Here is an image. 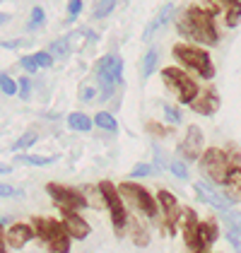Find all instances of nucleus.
I'll list each match as a JSON object with an SVG mask.
<instances>
[{
    "mask_svg": "<svg viewBox=\"0 0 241 253\" xmlns=\"http://www.w3.org/2000/svg\"><path fill=\"white\" fill-rule=\"evenodd\" d=\"M176 29L181 37L202 43V46H215L220 41L217 27H215V15L207 12L205 7H188L176 20Z\"/></svg>",
    "mask_w": 241,
    "mask_h": 253,
    "instance_id": "nucleus-1",
    "label": "nucleus"
},
{
    "mask_svg": "<svg viewBox=\"0 0 241 253\" xmlns=\"http://www.w3.org/2000/svg\"><path fill=\"white\" fill-rule=\"evenodd\" d=\"M174 58L179 60L183 68H191L196 70L202 80H212L215 78V68H212V60L207 56L205 48H196V46H188V43H176L171 48Z\"/></svg>",
    "mask_w": 241,
    "mask_h": 253,
    "instance_id": "nucleus-2",
    "label": "nucleus"
},
{
    "mask_svg": "<svg viewBox=\"0 0 241 253\" xmlns=\"http://www.w3.org/2000/svg\"><path fill=\"white\" fill-rule=\"evenodd\" d=\"M161 80L169 87V92L176 94V99L181 104H191L193 99L198 97V92H201L196 80L191 78L186 70H181V68H164L161 70Z\"/></svg>",
    "mask_w": 241,
    "mask_h": 253,
    "instance_id": "nucleus-3",
    "label": "nucleus"
},
{
    "mask_svg": "<svg viewBox=\"0 0 241 253\" xmlns=\"http://www.w3.org/2000/svg\"><path fill=\"white\" fill-rule=\"evenodd\" d=\"M229 169H232V164H229V157L224 150L220 147H210V150H205L201 155V171L210 181H215V183H224V178L229 174Z\"/></svg>",
    "mask_w": 241,
    "mask_h": 253,
    "instance_id": "nucleus-4",
    "label": "nucleus"
},
{
    "mask_svg": "<svg viewBox=\"0 0 241 253\" xmlns=\"http://www.w3.org/2000/svg\"><path fill=\"white\" fill-rule=\"evenodd\" d=\"M97 78H99V82L106 87L101 97L109 99L114 94V89L120 84V80H123V60H120L116 53L104 56V58L97 63Z\"/></svg>",
    "mask_w": 241,
    "mask_h": 253,
    "instance_id": "nucleus-5",
    "label": "nucleus"
},
{
    "mask_svg": "<svg viewBox=\"0 0 241 253\" xmlns=\"http://www.w3.org/2000/svg\"><path fill=\"white\" fill-rule=\"evenodd\" d=\"M119 195L123 200L133 203V205H135L142 214H147V217H157V212H160V203L147 193L140 183H120Z\"/></svg>",
    "mask_w": 241,
    "mask_h": 253,
    "instance_id": "nucleus-6",
    "label": "nucleus"
},
{
    "mask_svg": "<svg viewBox=\"0 0 241 253\" xmlns=\"http://www.w3.org/2000/svg\"><path fill=\"white\" fill-rule=\"evenodd\" d=\"M99 191L111 210V222H114V229L119 236H123V229L128 224V214H125V208H123V198L119 195V188L111 183V181H101L99 183Z\"/></svg>",
    "mask_w": 241,
    "mask_h": 253,
    "instance_id": "nucleus-7",
    "label": "nucleus"
},
{
    "mask_svg": "<svg viewBox=\"0 0 241 253\" xmlns=\"http://www.w3.org/2000/svg\"><path fill=\"white\" fill-rule=\"evenodd\" d=\"M46 191L53 198V203L58 205L60 210H80L87 205L84 195H80L78 191H70L65 186H58V183H46Z\"/></svg>",
    "mask_w": 241,
    "mask_h": 253,
    "instance_id": "nucleus-8",
    "label": "nucleus"
},
{
    "mask_svg": "<svg viewBox=\"0 0 241 253\" xmlns=\"http://www.w3.org/2000/svg\"><path fill=\"white\" fill-rule=\"evenodd\" d=\"M202 147H205V137H202V130L198 126H188V130H186V137H183V142H181L179 152L183 159H188V162H198L202 155Z\"/></svg>",
    "mask_w": 241,
    "mask_h": 253,
    "instance_id": "nucleus-9",
    "label": "nucleus"
},
{
    "mask_svg": "<svg viewBox=\"0 0 241 253\" xmlns=\"http://www.w3.org/2000/svg\"><path fill=\"white\" fill-rule=\"evenodd\" d=\"M196 193L201 198L202 203H207V205H212V208H217L220 212H227V210H232V200L227 198L224 193H220L212 183H207V181H198L196 183Z\"/></svg>",
    "mask_w": 241,
    "mask_h": 253,
    "instance_id": "nucleus-10",
    "label": "nucleus"
},
{
    "mask_svg": "<svg viewBox=\"0 0 241 253\" xmlns=\"http://www.w3.org/2000/svg\"><path fill=\"white\" fill-rule=\"evenodd\" d=\"M179 219H181V232H183L186 246H188L191 251H198V227H201V222H198L196 210L186 208V210H183V217H179Z\"/></svg>",
    "mask_w": 241,
    "mask_h": 253,
    "instance_id": "nucleus-11",
    "label": "nucleus"
},
{
    "mask_svg": "<svg viewBox=\"0 0 241 253\" xmlns=\"http://www.w3.org/2000/svg\"><path fill=\"white\" fill-rule=\"evenodd\" d=\"M157 203H160L161 210H164L166 229H169V234H174V232H176V224H179V217H181L179 200L169 193V191H160V193H157Z\"/></svg>",
    "mask_w": 241,
    "mask_h": 253,
    "instance_id": "nucleus-12",
    "label": "nucleus"
},
{
    "mask_svg": "<svg viewBox=\"0 0 241 253\" xmlns=\"http://www.w3.org/2000/svg\"><path fill=\"white\" fill-rule=\"evenodd\" d=\"M188 106H191L196 114H201V116H212V114L220 109V97H217V92H215L212 87H207V89L198 92V97L193 99Z\"/></svg>",
    "mask_w": 241,
    "mask_h": 253,
    "instance_id": "nucleus-13",
    "label": "nucleus"
},
{
    "mask_svg": "<svg viewBox=\"0 0 241 253\" xmlns=\"http://www.w3.org/2000/svg\"><path fill=\"white\" fill-rule=\"evenodd\" d=\"M63 227H65V232L70 234V239H84L92 232V227L75 210H63Z\"/></svg>",
    "mask_w": 241,
    "mask_h": 253,
    "instance_id": "nucleus-14",
    "label": "nucleus"
},
{
    "mask_svg": "<svg viewBox=\"0 0 241 253\" xmlns=\"http://www.w3.org/2000/svg\"><path fill=\"white\" fill-rule=\"evenodd\" d=\"M224 214V224H227V239L234 246V251H241V212L239 210H227Z\"/></svg>",
    "mask_w": 241,
    "mask_h": 253,
    "instance_id": "nucleus-15",
    "label": "nucleus"
},
{
    "mask_svg": "<svg viewBox=\"0 0 241 253\" xmlns=\"http://www.w3.org/2000/svg\"><path fill=\"white\" fill-rule=\"evenodd\" d=\"M217 236H220V227H217L215 219L201 222V227H198V251L207 253V249L217 241Z\"/></svg>",
    "mask_w": 241,
    "mask_h": 253,
    "instance_id": "nucleus-16",
    "label": "nucleus"
},
{
    "mask_svg": "<svg viewBox=\"0 0 241 253\" xmlns=\"http://www.w3.org/2000/svg\"><path fill=\"white\" fill-rule=\"evenodd\" d=\"M34 236V229L29 227V224H22V222H17V224H12L10 229H7V234H5V241L12 246V249H22L29 239Z\"/></svg>",
    "mask_w": 241,
    "mask_h": 253,
    "instance_id": "nucleus-17",
    "label": "nucleus"
},
{
    "mask_svg": "<svg viewBox=\"0 0 241 253\" xmlns=\"http://www.w3.org/2000/svg\"><path fill=\"white\" fill-rule=\"evenodd\" d=\"M48 253H70V234L65 232L63 222L56 227V232L48 236Z\"/></svg>",
    "mask_w": 241,
    "mask_h": 253,
    "instance_id": "nucleus-18",
    "label": "nucleus"
},
{
    "mask_svg": "<svg viewBox=\"0 0 241 253\" xmlns=\"http://www.w3.org/2000/svg\"><path fill=\"white\" fill-rule=\"evenodd\" d=\"M224 191H227V198L232 200V203H239L241 200V169L239 167H232L229 169V174H227V178H224Z\"/></svg>",
    "mask_w": 241,
    "mask_h": 253,
    "instance_id": "nucleus-19",
    "label": "nucleus"
},
{
    "mask_svg": "<svg viewBox=\"0 0 241 253\" xmlns=\"http://www.w3.org/2000/svg\"><path fill=\"white\" fill-rule=\"evenodd\" d=\"M171 15H174V5H164L160 12H157V17L150 22V24H147V29L142 32V41H150V39H152V37H155V34L160 32L161 27H164L166 22L171 20Z\"/></svg>",
    "mask_w": 241,
    "mask_h": 253,
    "instance_id": "nucleus-20",
    "label": "nucleus"
},
{
    "mask_svg": "<svg viewBox=\"0 0 241 253\" xmlns=\"http://www.w3.org/2000/svg\"><path fill=\"white\" fill-rule=\"evenodd\" d=\"M34 224H37V234H39L41 241H48V236L56 232V227H58L60 222L48 219V217H37V219H34Z\"/></svg>",
    "mask_w": 241,
    "mask_h": 253,
    "instance_id": "nucleus-21",
    "label": "nucleus"
},
{
    "mask_svg": "<svg viewBox=\"0 0 241 253\" xmlns=\"http://www.w3.org/2000/svg\"><path fill=\"white\" fill-rule=\"evenodd\" d=\"M68 126H70L73 130H78V133H87V130H92L94 123H92L89 116H84V114L78 111V114H70V116H68Z\"/></svg>",
    "mask_w": 241,
    "mask_h": 253,
    "instance_id": "nucleus-22",
    "label": "nucleus"
},
{
    "mask_svg": "<svg viewBox=\"0 0 241 253\" xmlns=\"http://www.w3.org/2000/svg\"><path fill=\"white\" fill-rule=\"evenodd\" d=\"M157 60H160L157 48H150V51L145 53V58H142V80H147L155 70H157Z\"/></svg>",
    "mask_w": 241,
    "mask_h": 253,
    "instance_id": "nucleus-23",
    "label": "nucleus"
},
{
    "mask_svg": "<svg viewBox=\"0 0 241 253\" xmlns=\"http://www.w3.org/2000/svg\"><path fill=\"white\" fill-rule=\"evenodd\" d=\"M241 20V0H229L227 10H224V22L227 27H237Z\"/></svg>",
    "mask_w": 241,
    "mask_h": 253,
    "instance_id": "nucleus-24",
    "label": "nucleus"
},
{
    "mask_svg": "<svg viewBox=\"0 0 241 253\" xmlns=\"http://www.w3.org/2000/svg\"><path fill=\"white\" fill-rule=\"evenodd\" d=\"M92 123H94V126H99L101 130H109V133H116V130H119L116 118L111 116V114H106V111H99L97 116L92 118Z\"/></svg>",
    "mask_w": 241,
    "mask_h": 253,
    "instance_id": "nucleus-25",
    "label": "nucleus"
},
{
    "mask_svg": "<svg viewBox=\"0 0 241 253\" xmlns=\"http://www.w3.org/2000/svg\"><path fill=\"white\" fill-rule=\"evenodd\" d=\"M20 164H34V167H48L56 162V157H39V155H22L17 159Z\"/></svg>",
    "mask_w": 241,
    "mask_h": 253,
    "instance_id": "nucleus-26",
    "label": "nucleus"
},
{
    "mask_svg": "<svg viewBox=\"0 0 241 253\" xmlns=\"http://www.w3.org/2000/svg\"><path fill=\"white\" fill-rule=\"evenodd\" d=\"M116 7V0H99L97 2V7H94V17L101 20V17H106V15H111V10Z\"/></svg>",
    "mask_w": 241,
    "mask_h": 253,
    "instance_id": "nucleus-27",
    "label": "nucleus"
},
{
    "mask_svg": "<svg viewBox=\"0 0 241 253\" xmlns=\"http://www.w3.org/2000/svg\"><path fill=\"white\" fill-rule=\"evenodd\" d=\"M133 241H135V246H147L150 244V234L145 232L138 222H133Z\"/></svg>",
    "mask_w": 241,
    "mask_h": 253,
    "instance_id": "nucleus-28",
    "label": "nucleus"
},
{
    "mask_svg": "<svg viewBox=\"0 0 241 253\" xmlns=\"http://www.w3.org/2000/svg\"><path fill=\"white\" fill-rule=\"evenodd\" d=\"M0 92H5L7 97L17 94V82L12 78H7V75H0Z\"/></svg>",
    "mask_w": 241,
    "mask_h": 253,
    "instance_id": "nucleus-29",
    "label": "nucleus"
},
{
    "mask_svg": "<svg viewBox=\"0 0 241 253\" xmlns=\"http://www.w3.org/2000/svg\"><path fill=\"white\" fill-rule=\"evenodd\" d=\"M34 142H37V133H34V130H29V133H24V135L12 145V150H27V147H32Z\"/></svg>",
    "mask_w": 241,
    "mask_h": 253,
    "instance_id": "nucleus-30",
    "label": "nucleus"
},
{
    "mask_svg": "<svg viewBox=\"0 0 241 253\" xmlns=\"http://www.w3.org/2000/svg\"><path fill=\"white\" fill-rule=\"evenodd\" d=\"M164 118H166L171 126H176V123H181V111L176 109V106H169V104H164Z\"/></svg>",
    "mask_w": 241,
    "mask_h": 253,
    "instance_id": "nucleus-31",
    "label": "nucleus"
},
{
    "mask_svg": "<svg viewBox=\"0 0 241 253\" xmlns=\"http://www.w3.org/2000/svg\"><path fill=\"white\" fill-rule=\"evenodd\" d=\"M169 169H171V174L179 176V178H183V181L188 178V167H186L183 162H171V164H169Z\"/></svg>",
    "mask_w": 241,
    "mask_h": 253,
    "instance_id": "nucleus-32",
    "label": "nucleus"
},
{
    "mask_svg": "<svg viewBox=\"0 0 241 253\" xmlns=\"http://www.w3.org/2000/svg\"><path fill=\"white\" fill-rule=\"evenodd\" d=\"M34 60H37V65H39V68H51V65H53V56H51V53H46V51H39V53L34 56Z\"/></svg>",
    "mask_w": 241,
    "mask_h": 253,
    "instance_id": "nucleus-33",
    "label": "nucleus"
},
{
    "mask_svg": "<svg viewBox=\"0 0 241 253\" xmlns=\"http://www.w3.org/2000/svg\"><path fill=\"white\" fill-rule=\"evenodd\" d=\"M41 22H43V10H41V7H34V10H32V17H29V29H37Z\"/></svg>",
    "mask_w": 241,
    "mask_h": 253,
    "instance_id": "nucleus-34",
    "label": "nucleus"
},
{
    "mask_svg": "<svg viewBox=\"0 0 241 253\" xmlns=\"http://www.w3.org/2000/svg\"><path fill=\"white\" fill-rule=\"evenodd\" d=\"M29 92H32V82L27 78H22L20 82H17V94H20L22 99H27L29 97Z\"/></svg>",
    "mask_w": 241,
    "mask_h": 253,
    "instance_id": "nucleus-35",
    "label": "nucleus"
},
{
    "mask_svg": "<svg viewBox=\"0 0 241 253\" xmlns=\"http://www.w3.org/2000/svg\"><path fill=\"white\" fill-rule=\"evenodd\" d=\"M20 65L27 70V73H37L39 70V65H37V60H34V56H24V58L20 60Z\"/></svg>",
    "mask_w": 241,
    "mask_h": 253,
    "instance_id": "nucleus-36",
    "label": "nucleus"
},
{
    "mask_svg": "<svg viewBox=\"0 0 241 253\" xmlns=\"http://www.w3.org/2000/svg\"><path fill=\"white\" fill-rule=\"evenodd\" d=\"M80 12H82V0H70V2H68V15H70V20H75Z\"/></svg>",
    "mask_w": 241,
    "mask_h": 253,
    "instance_id": "nucleus-37",
    "label": "nucleus"
},
{
    "mask_svg": "<svg viewBox=\"0 0 241 253\" xmlns=\"http://www.w3.org/2000/svg\"><path fill=\"white\" fill-rule=\"evenodd\" d=\"M152 171H155V169H152L150 164H140V167H135V169L130 171V176H133V178H140V176H150Z\"/></svg>",
    "mask_w": 241,
    "mask_h": 253,
    "instance_id": "nucleus-38",
    "label": "nucleus"
},
{
    "mask_svg": "<svg viewBox=\"0 0 241 253\" xmlns=\"http://www.w3.org/2000/svg\"><path fill=\"white\" fill-rule=\"evenodd\" d=\"M20 191H15L12 186H7V183H0V198H10V195H17Z\"/></svg>",
    "mask_w": 241,
    "mask_h": 253,
    "instance_id": "nucleus-39",
    "label": "nucleus"
},
{
    "mask_svg": "<svg viewBox=\"0 0 241 253\" xmlns=\"http://www.w3.org/2000/svg\"><path fill=\"white\" fill-rule=\"evenodd\" d=\"M65 51H68V43H63V41H56V43H53V53L65 56Z\"/></svg>",
    "mask_w": 241,
    "mask_h": 253,
    "instance_id": "nucleus-40",
    "label": "nucleus"
},
{
    "mask_svg": "<svg viewBox=\"0 0 241 253\" xmlns=\"http://www.w3.org/2000/svg\"><path fill=\"white\" fill-rule=\"evenodd\" d=\"M147 128H150L152 133H157V135H166V133H169L166 128H160V123H147Z\"/></svg>",
    "mask_w": 241,
    "mask_h": 253,
    "instance_id": "nucleus-41",
    "label": "nucleus"
},
{
    "mask_svg": "<svg viewBox=\"0 0 241 253\" xmlns=\"http://www.w3.org/2000/svg\"><path fill=\"white\" fill-rule=\"evenodd\" d=\"M5 234H2V222H0V253H7V249H5Z\"/></svg>",
    "mask_w": 241,
    "mask_h": 253,
    "instance_id": "nucleus-42",
    "label": "nucleus"
},
{
    "mask_svg": "<svg viewBox=\"0 0 241 253\" xmlns=\"http://www.w3.org/2000/svg\"><path fill=\"white\" fill-rule=\"evenodd\" d=\"M17 46H22V41H5L2 43V48H17Z\"/></svg>",
    "mask_w": 241,
    "mask_h": 253,
    "instance_id": "nucleus-43",
    "label": "nucleus"
},
{
    "mask_svg": "<svg viewBox=\"0 0 241 253\" xmlns=\"http://www.w3.org/2000/svg\"><path fill=\"white\" fill-rule=\"evenodd\" d=\"M94 97V89H84V92H82V99H92Z\"/></svg>",
    "mask_w": 241,
    "mask_h": 253,
    "instance_id": "nucleus-44",
    "label": "nucleus"
},
{
    "mask_svg": "<svg viewBox=\"0 0 241 253\" xmlns=\"http://www.w3.org/2000/svg\"><path fill=\"white\" fill-rule=\"evenodd\" d=\"M10 20V15H5V12H0V24H5V22Z\"/></svg>",
    "mask_w": 241,
    "mask_h": 253,
    "instance_id": "nucleus-45",
    "label": "nucleus"
},
{
    "mask_svg": "<svg viewBox=\"0 0 241 253\" xmlns=\"http://www.w3.org/2000/svg\"><path fill=\"white\" fill-rule=\"evenodd\" d=\"M12 171V167H0V174H10Z\"/></svg>",
    "mask_w": 241,
    "mask_h": 253,
    "instance_id": "nucleus-46",
    "label": "nucleus"
},
{
    "mask_svg": "<svg viewBox=\"0 0 241 253\" xmlns=\"http://www.w3.org/2000/svg\"><path fill=\"white\" fill-rule=\"evenodd\" d=\"M0 2H2V0H0Z\"/></svg>",
    "mask_w": 241,
    "mask_h": 253,
    "instance_id": "nucleus-47",
    "label": "nucleus"
}]
</instances>
